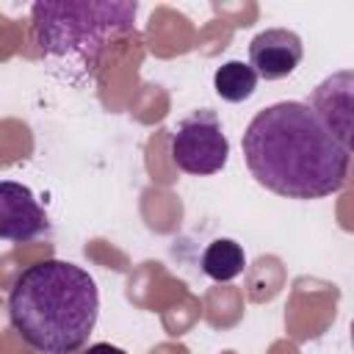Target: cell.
<instances>
[{"label":"cell","instance_id":"6da1fadb","mask_svg":"<svg viewBox=\"0 0 354 354\" xmlns=\"http://www.w3.org/2000/svg\"><path fill=\"white\" fill-rule=\"evenodd\" d=\"M243 160L252 177L285 199H324L348 177L351 155L321 124L310 102H274L246 124Z\"/></svg>","mask_w":354,"mask_h":354},{"label":"cell","instance_id":"7a4b0ae2","mask_svg":"<svg viewBox=\"0 0 354 354\" xmlns=\"http://www.w3.org/2000/svg\"><path fill=\"white\" fill-rule=\"evenodd\" d=\"M100 313L91 274L69 260H39L28 266L8 290V321L39 354L77 351Z\"/></svg>","mask_w":354,"mask_h":354},{"label":"cell","instance_id":"3957f363","mask_svg":"<svg viewBox=\"0 0 354 354\" xmlns=\"http://www.w3.org/2000/svg\"><path fill=\"white\" fill-rule=\"evenodd\" d=\"M138 3L41 0L30 8V22L41 55L80 69H94L111 39L130 33Z\"/></svg>","mask_w":354,"mask_h":354},{"label":"cell","instance_id":"277c9868","mask_svg":"<svg viewBox=\"0 0 354 354\" xmlns=\"http://www.w3.org/2000/svg\"><path fill=\"white\" fill-rule=\"evenodd\" d=\"M230 141L224 136L221 119L210 108H199L177 122L171 133V160L180 171L194 177L216 174L227 166Z\"/></svg>","mask_w":354,"mask_h":354},{"label":"cell","instance_id":"5b68a950","mask_svg":"<svg viewBox=\"0 0 354 354\" xmlns=\"http://www.w3.org/2000/svg\"><path fill=\"white\" fill-rule=\"evenodd\" d=\"M310 108L332 138L351 155L354 152V69H340L324 77L310 97Z\"/></svg>","mask_w":354,"mask_h":354},{"label":"cell","instance_id":"8992f818","mask_svg":"<svg viewBox=\"0 0 354 354\" xmlns=\"http://www.w3.org/2000/svg\"><path fill=\"white\" fill-rule=\"evenodd\" d=\"M47 230V213L36 202L33 191L22 183H0V238L11 243H28Z\"/></svg>","mask_w":354,"mask_h":354},{"label":"cell","instance_id":"52a82bcc","mask_svg":"<svg viewBox=\"0 0 354 354\" xmlns=\"http://www.w3.org/2000/svg\"><path fill=\"white\" fill-rule=\"evenodd\" d=\"M304 55V44L299 33L288 28H268L257 33L249 44V64L263 80L288 77Z\"/></svg>","mask_w":354,"mask_h":354},{"label":"cell","instance_id":"ba28073f","mask_svg":"<svg viewBox=\"0 0 354 354\" xmlns=\"http://www.w3.org/2000/svg\"><path fill=\"white\" fill-rule=\"evenodd\" d=\"M243 266H246L243 246L235 243V241H230V238H216L202 252V271L213 282H230V279H235L243 271Z\"/></svg>","mask_w":354,"mask_h":354},{"label":"cell","instance_id":"9c48e42d","mask_svg":"<svg viewBox=\"0 0 354 354\" xmlns=\"http://www.w3.org/2000/svg\"><path fill=\"white\" fill-rule=\"evenodd\" d=\"M257 72L252 69V64H243V61H227L216 69L213 75V88L221 100L227 102H243L254 94L257 88Z\"/></svg>","mask_w":354,"mask_h":354},{"label":"cell","instance_id":"30bf717a","mask_svg":"<svg viewBox=\"0 0 354 354\" xmlns=\"http://www.w3.org/2000/svg\"><path fill=\"white\" fill-rule=\"evenodd\" d=\"M86 354H124L119 346H111V343H94L86 348Z\"/></svg>","mask_w":354,"mask_h":354},{"label":"cell","instance_id":"8fae6325","mask_svg":"<svg viewBox=\"0 0 354 354\" xmlns=\"http://www.w3.org/2000/svg\"><path fill=\"white\" fill-rule=\"evenodd\" d=\"M351 346H354V321H351Z\"/></svg>","mask_w":354,"mask_h":354},{"label":"cell","instance_id":"7c38bea8","mask_svg":"<svg viewBox=\"0 0 354 354\" xmlns=\"http://www.w3.org/2000/svg\"><path fill=\"white\" fill-rule=\"evenodd\" d=\"M221 354H235V351H221Z\"/></svg>","mask_w":354,"mask_h":354}]
</instances>
